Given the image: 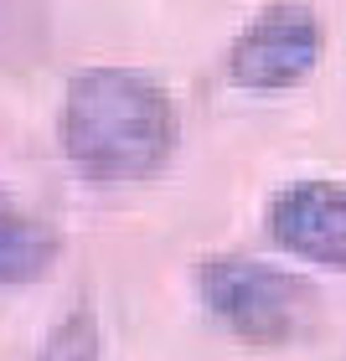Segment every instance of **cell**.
<instances>
[{"instance_id":"5","label":"cell","mask_w":346,"mask_h":361,"mask_svg":"<svg viewBox=\"0 0 346 361\" xmlns=\"http://www.w3.org/2000/svg\"><path fill=\"white\" fill-rule=\"evenodd\" d=\"M57 227L0 186V284H37L57 264Z\"/></svg>"},{"instance_id":"6","label":"cell","mask_w":346,"mask_h":361,"mask_svg":"<svg viewBox=\"0 0 346 361\" xmlns=\"http://www.w3.org/2000/svg\"><path fill=\"white\" fill-rule=\"evenodd\" d=\"M98 356H104V341H98V320L88 305L68 310L37 351V361H98Z\"/></svg>"},{"instance_id":"3","label":"cell","mask_w":346,"mask_h":361,"mask_svg":"<svg viewBox=\"0 0 346 361\" xmlns=\"http://www.w3.org/2000/svg\"><path fill=\"white\" fill-rule=\"evenodd\" d=\"M326 57V26L310 0H269L233 37L222 68L243 93H290Z\"/></svg>"},{"instance_id":"4","label":"cell","mask_w":346,"mask_h":361,"mask_svg":"<svg viewBox=\"0 0 346 361\" xmlns=\"http://www.w3.org/2000/svg\"><path fill=\"white\" fill-rule=\"evenodd\" d=\"M263 233L279 253L310 269L346 274V186L326 176L290 180L263 207Z\"/></svg>"},{"instance_id":"1","label":"cell","mask_w":346,"mask_h":361,"mask_svg":"<svg viewBox=\"0 0 346 361\" xmlns=\"http://www.w3.org/2000/svg\"><path fill=\"white\" fill-rule=\"evenodd\" d=\"M181 140L176 98L135 68H83L62 88L57 145L68 166L98 186L150 180L171 166Z\"/></svg>"},{"instance_id":"2","label":"cell","mask_w":346,"mask_h":361,"mask_svg":"<svg viewBox=\"0 0 346 361\" xmlns=\"http://www.w3.org/2000/svg\"><path fill=\"white\" fill-rule=\"evenodd\" d=\"M191 289L207 315L253 351H285L321 325V289L269 258L207 253L191 269Z\"/></svg>"}]
</instances>
